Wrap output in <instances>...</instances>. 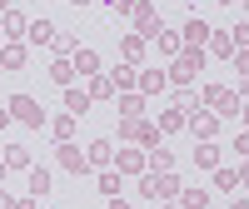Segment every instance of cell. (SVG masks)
Here are the masks:
<instances>
[{
    "instance_id": "obj_1",
    "label": "cell",
    "mask_w": 249,
    "mask_h": 209,
    "mask_svg": "<svg viewBox=\"0 0 249 209\" xmlns=\"http://www.w3.org/2000/svg\"><path fill=\"white\" fill-rule=\"evenodd\" d=\"M140 194H144V199H155V204H160V199H175V194H179V179H175L170 170H164V174L150 170V174L140 179Z\"/></svg>"
},
{
    "instance_id": "obj_2",
    "label": "cell",
    "mask_w": 249,
    "mask_h": 209,
    "mask_svg": "<svg viewBox=\"0 0 249 209\" xmlns=\"http://www.w3.org/2000/svg\"><path fill=\"white\" fill-rule=\"evenodd\" d=\"M199 65H204V50H179V55H175V65L164 70V75H170L175 85H190V80L199 75Z\"/></svg>"
},
{
    "instance_id": "obj_3",
    "label": "cell",
    "mask_w": 249,
    "mask_h": 209,
    "mask_svg": "<svg viewBox=\"0 0 249 209\" xmlns=\"http://www.w3.org/2000/svg\"><path fill=\"white\" fill-rule=\"evenodd\" d=\"M10 120H20V124H30V130H40V124H45V110H40L30 95H15V100H10Z\"/></svg>"
},
{
    "instance_id": "obj_4",
    "label": "cell",
    "mask_w": 249,
    "mask_h": 209,
    "mask_svg": "<svg viewBox=\"0 0 249 209\" xmlns=\"http://www.w3.org/2000/svg\"><path fill=\"white\" fill-rule=\"evenodd\" d=\"M204 104H214L219 120H224V115H239V95L224 90V85H210V90H204Z\"/></svg>"
},
{
    "instance_id": "obj_5",
    "label": "cell",
    "mask_w": 249,
    "mask_h": 209,
    "mask_svg": "<svg viewBox=\"0 0 249 209\" xmlns=\"http://www.w3.org/2000/svg\"><path fill=\"white\" fill-rule=\"evenodd\" d=\"M130 15H135V30H140V40H155V35H160V15H155V5H135Z\"/></svg>"
},
{
    "instance_id": "obj_6",
    "label": "cell",
    "mask_w": 249,
    "mask_h": 209,
    "mask_svg": "<svg viewBox=\"0 0 249 209\" xmlns=\"http://www.w3.org/2000/svg\"><path fill=\"white\" fill-rule=\"evenodd\" d=\"M190 130H195V139H210V135L219 130V115H214V110H195V115H190Z\"/></svg>"
},
{
    "instance_id": "obj_7",
    "label": "cell",
    "mask_w": 249,
    "mask_h": 209,
    "mask_svg": "<svg viewBox=\"0 0 249 209\" xmlns=\"http://www.w3.org/2000/svg\"><path fill=\"white\" fill-rule=\"evenodd\" d=\"M60 164H65L70 174H85V170H90V164H85V150H75L70 139H60Z\"/></svg>"
},
{
    "instance_id": "obj_8",
    "label": "cell",
    "mask_w": 249,
    "mask_h": 209,
    "mask_svg": "<svg viewBox=\"0 0 249 209\" xmlns=\"http://www.w3.org/2000/svg\"><path fill=\"white\" fill-rule=\"evenodd\" d=\"M70 65H75V75H100V55H95V50H80V45H75Z\"/></svg>"
},
{
    "instance_id": "obj_9",
    "label": "cell",
    "mask_w": 249,
    "mask_h": 209,
    "mask_svg": "<svg viewBox=\"0 0 249 209\" xmlns=\"http://www.w3.org/2000/svg\"><path fill=\"white\" fill-rule=\"evenodd\" d=\"M179 40H184L190 50H199L204 40H210V25H204V20H184V35H179Z\"/></svg>"
},
{
    "instance_id": "obj_10",
    "label": "cell",
    "mask_w": 249,
    "mask_h": 209,
    "mask_svg": "<svg viewBox=\"0 0 249 209\" xmlns=\"http://www.w3.org/2000/svg\"><path fill=\"white\" fill-rule=\"evenodd\" d=\"M65 115H75V120H80V115H90V95L70 85V90H65Z\"/></svg>"
},
{
    "instance_id": "obj_11",
    "label": "cell",
    "mask_w": 249,
    "mask_h": 209,
    "mask_svg": "<svg viewBox=\"0 0 249 209\" xmlns=\"http://www.w3.org/2000/svg\"><path fill=\"white\" fill-rule=\"evenodd\" d=\"M120 115H124V120H140V115H144V95L124 90V95H120Z\"/></svg>"
},
{
    "instance_id": "obj_12",
    "label": "cell",
    "mask_w": 249,
    "mask_h": 209,
    "mask_svg": "<svg viewBox=\"0 0 249 209\" xmlns=\"http://www.w3.org/2000/svg\"><path fill=\"white\" fill-rule=\"evenodd\" d=\"M30 40H35V45H55V25H50V20H30V30H25Z\"/></svg>"
},
{
    "instance_id": "obj_13",
    "label": "cell",
    "mask_w": 249,
    "mask_h": 209,
    "mask_svg": "<svg viewBox=\"0 0 249 209\" xmlns=\"http://www.w3.org/2000/svg\"><path fill=\"white\" fill-rule=\"evenodd\" d=\"M164 85H170V75H164V70H144V75H140V90H144V95H160Z\"/></svg>"
},
{
    "instance_id": "obj_14",
    "label": "cell",
    "mask_w": 249,
    "mask_h": 209,
    "mask_svg": "<svg viewBox=\"0 0 249 209\" xmlns=\"http://www.w3.org/2000/svg\"><path fill=\"white\" fill-rule=\"evenodd\" d=\"M30 194H35V199L50 194V170H45V164H35V170H30Z\"/></svg>"
},
{
    "instance_id": "obj_15",
    "label": "cell",
    "mask_w": 249,
    "mask_h": 209,
    "mask_svg": "<svg viewBox=\"0 0 249 209\" xmlns=\"http://www.w3.org/2000/svg\"><path fill=\"white\" fill-rule=\"evenodd\" d=\"M50 80H55V85H65V90H70V80H75V65H70V55H60L55 65H50Z\"/></svg>"
},
{
    "instance_id": "obj_16",
    "label": "cell",
    "mask_w": 249,
    "mask_h": 209,
    "mask_svg": "<svg viewBox=\"0 0 249 209\" xmlns=\"http://www.w3.org/2000/svg\"><path fill=\"white\" fill-rule=\"evenodd\" d=\"M115 159V150H110V139H95L90 150H85V164H110Z\"/></svg>"
},
{
    "instance_id": "obj_17",
    "label": "cell",
    "mask_w": 249,
    "mask_h": 209,
    "mask_svg": "<svg viewBox=\"0 0 249 209\" xmlns=\"http://www.w3.org/2000/svg\"><path fill=\"white\" fill-rule=\"evenodd\" d=\"M0 65L5 70H25V45H5L0 50Z\"/></svg>"
},
{
    "instance_id": "obj_18",
    "label": "cell",
    "mask_w": 249,
    "mask_h": 209,
    "mask_svg": "<svg viewBox=\"0 0 249 209\" xmlns=\"http://www.w3.org/2000/svg\"><path fill=\"white\" fill-rule=\"evenodd\" d=\"M195 164H199V170H214V164H219V150H214V144H195Z\"/></svg>"
},
{
    "instance_id": "obj_19",
    "label": "cell",
    "mask_w": 249,
    "mask_h": 209,
    "mask_svg": "<svg viewBox=\"0 0 249 209\" xmlns=\"http://www.w3.org/2000/svg\"><path fill=\"white\" fill-rule=\"evenodd\" d=\"M204 45H210L219 60H230V55H234V40H230V35H214V30H210V40H204Z\"/></svg>"
},
{
    "instance_id": "obj_20",
    "label": "cell",
    "mask_w": 249,
    "mask_h": 209,
    "mask_svg": "<svg viewBox=\"0 0 249 209\" xmlns=\"http://www.w3.org/2000/svg\"><path fill=\"white\" fill-rule=\"evenodd\" d=\"M0 30H5V35H25V30H30V20L20 15V10H5V25H0Z\"/></svg>"
},
{
    "instance_id": "obj_21",
    "label": "cell",
    "mask_w": 249,
    "mask_h": 209,
    "mask_svg": "<svg viewBox=\"0 0 249 209\" xmlns=\"http://www.w3.org/2000/svg\"><path fill=\"white\" fill-rule=\"evenodd\" d=\"M115 95V80H105V75H90V100H110Z\"/></svg>"
},
{
    "instance_id": "obj_22",
    "label": "cell",
    "mask_w": 249,
    "mask_h": 209,
    "mask_svg": "<svg viewBox=\"0 0 249 209\" xmlns=\"http://www.w3.org/2000/svg\"><path fill=\"white\" fill-rule=\"evenodd\" d=\"M179 204L184 209H210V194L204 190H179Z\"/></svg>"
},
{
    "instance_id": "obj_23",
    "label": "cell",
    "mask_w": 249,
    "mask_h": 209,
    "mask_svg": "<svg viewBox=\"0 0 249 209\" xmlns=\"http://www.w3.org/2000/svg\"><path fill=\"white\" fill-rule=\"evenodd\" d=\"M150 164H155V170L164 174V170H175V155L164 150V144H155V150H150Z\"/></svg>"
},
{
    "instance_id": "obj_24",
    "label": "cell",
    "mask_w": 249,
    "mask_h": 209,
    "mask_svg": "<svg viewBox=\"0 0 249 209\" xmlns=\"http://www.w3.org/2000/svg\"><path fill=\"white\" fill-rule=\"evenodd\" d=\"M214 190L234 194V190H239V174H234V170H219V174H214Z\"/></svg>"
},
{
    "instance_id": "obj_25",
    "label": "cell",
    "mask_w": 249,
    "mask_h": 209,
    "mask_svg": "<svg viewBox=\"0 0 249 209\" xmlns=\"http://www.w3.org/2000/svg\"><path fill=\"white\" fill-rule=\"evenodd\" d=\"M140 164H144V155H140V150H120V170H124V174H135Z\"/></svg>"
},
{
    "instance_id": "obj_26",
    "label": "cell",
    "mask_w": 249,
    "mask_h": 209,
    "mask_svg": "<svg viewBox=\"0 0 249 209\" xmlns=\"http://www.w3.org/2000/svg\"><path fill=\"white\" fill-rule=\"evenodd\" d=\"M130 85H140V75H135L130 65H120V70H115V90H130Z\"/></svg>"
},
{
    "instance_id": "obj_27",
    "label": "cell",
    "mask_w": 249,
    "mask_h": 209,
    "mask_svg": "<svg viewBox=\"0 0 249 209\" xmlns=\"http://www.w3.org/2000/svg\"><path fill=\"white\" fill-rule=\"evenodd\" d=\"M155 40H160V50H164V55H179V35H175V30H160Z\"/></svg>"
},
{
    "instance_id": "obj_28",
    "label": "cell",
    "mask_w": 249,
    "mask_h": 209,
    "mask_svg": "<svg viewBox=\"0 0 249 209\" xmlns=\"http://www.w3.org/2000/svg\"><path fill=\"white\" fill-rule=\"evenodd\" d=\"M5 164H10V170H25V164H30V155L20 150V144H10V150H5Z\"/></svg>"
},
{
    "instance_id": "obj_29",
    "label": "cell",
    "mask_w": 249,
    "mask_h": 209,
    "mask_svg": "<svg viewBox=\"0 0 249 209\" xmlns=\"http://www.w3.org/2000/svg\"><path fill=\"white\" fill-rule=\"evenodd\" d=\"M179 124H184V110H164L160 115V130H179Z\"/></svg>"
},
{
    "instance_id": "obj_30",
    "label": "cell",
    "mask_w": 249,
    "mask_h": 209,
    "mask_svg": "<svg viewBox=\"0 0 249 209\" xmlns=\"http://www.w3.org/2000/svg\"><path fill=\"white\" fill-rule=\"evenodd\" d=\"M100 194H110V199L120 194V174H115V170H110V174H100Z\"/></svg>"
},
{
    "instance_id": "obj_31",
    "label": "cell",
    "mask_w": 249,
    "mask_h": 209,
    "mask_svg": "<svg viewBox=\"0 0 249 209\" xmlns=\"http://www.w3.org/2000/svg\"><path fill=\"white\" fill-rule=\"evenodd\" d=\"M140 50H144V40H140V35H124V55L140 60Z\"/></svg>"
},
{
    "instance_id": "obj_32",
    "label": "cell",
    "mask_w": 249,
    "mask_h": 209,
    "mask_svg": "<svg viewBox=\"0 0 249 209\" xmlns=\"http://www.w3.org/2000/svg\"><path fill=\"white\" fill-rule=\"evenodd\" d=\"M55 135H60V139H70V135H75V115H65V120H55Z\"/></svg>"
},
{
    "instance_id": "obj_33",
    "label": "cell",
    "mask_w": 249,
    "mask_h": 209,
    "mask_svg": "<svg viewBox=\"0 0 249 209\" xmlns=\"http://www.w3.org/2000/svg\"><path fill=\"white\" fill-rule=\"evenodd\" d=\"M230 40H234V50H249V25H234Z\"/></svg>"
},
{
    "instance_id": "obj_34",
    "label": "cell",
    "mask_w": 249,
    "mask_h": 209,
    "mask_svg": "<svg viewBox=\"0 0 249 209\" xmlns=\"http://www.w3.org/2000/svg\"><path fill=\"white\" fill-rule=\"evenodd\" d=\"M234 155H244V159H249V130H244V135H234Z\"/></svg>"
},
{
    "instance_id": "obj_35",
    "label": "cell",
    "mask_w": 249,
    "mask_h": 209,
    "mask_svg": "<svg viewBox=\"0 0 249 209\" xmlns=\"http://www.w3.org/2000/svg\"><path fill=\"white\" fill-rule=\"evenodd\" d=\"M234 65H239V75H249V50H234Z\"/></svg>"
},
{
    "instance_id": "obj_36",
    "label": "cell",
    "mask_w": 249,
    "mask_h": 209,
    "mask_svg": "<svg viewBox=\"0 0 249 209\" xmlns=\"http://www.w3.org/2000/svg\"><path fill=\"white\" fill-rule=\"evenodd\" d=\"M105 5H110V10H120V15H124V10H135V0H105Z\"/></svg>"
},
{
    "instance_id": "obj_37",
    "label": "cell",
    "mask_w": 249,
    "mask_h": 209,
    "mask_svg": "<svg viewBox=\"0 0 249 209\" xmlns=\"http://www.w3.org/2000/svg\"><path fill=\"white\" fill-rule=\"evenodd\" d=\"M0 209H15V199H10V194H5V190H0Z\"/></svg>"
},
{
    "instance_id": "obj_38",
    "label": "cell",
    "mask_w": 249,
    "mask_h": 209,
    "mask_svg": "<svg viewBox=\"0 0 249 209\" xmlns=\"http://www.w3.org/2000/svg\"><path fill=\"white\" fill-rule=\"evenodd\" d=\"M110 209H130V204H124V199H120V194H115V199H110Z\"/></svg>"
},
{
    "instance_id": "obj_39",
    "label": "cell",
    "mask_w": 249,
    "mask_h": 209,
    "mask_svg": "<svg viewBox=\"0 0 249 209\" xmlns=\"http://www.w3.org/2000/svg\"><path fill=\"white\" fill-rule=\"evenodd\" d=\"M5 124H10V110H0V130H5Z\"/></svg>"
},
{
    "instance_id": "obj_40",
    "label": "cell",
    "mask_w": 249,
    "mask_h": 209,
    "mask_svg": "<svg viewBox=\"0 0 249 209\" xmlns=\"http://www.w3.org/2000/svg\"><path fill=\"white\" fill-rule=\"evenodd\" d=\"M230 209H249V199H234V204H230Z\"/></svg>"
},
{
    "instance_id": "obj_41",
    "label": "cell",
    "mask_w": 249,
    "mask_h": 209,
    "mask_svg": "<svg viewBox=\"0 0 249 209\" xmlns=\"http://www.w3.org/2000/svg\"><path fill=\"white\" fill-rule=\"evenodd\" d=\"M15 209H35V204H30V199H20V204H15Z\"/></svg>"
},
{
    "instance_id": "obj_42",
    "label": "cell",
    "mask_w": 249,
    "mask_h": 209,
    "mask_svg": "<svg viewBox=\"0 0 249 209\" xmlns=\"http://www.w3.org/2000/svg\"><path fill=\"white\" fill-rule=\"evenodd\" d=\"M70 5H90V0H70Z\"/></svg>"
},
{
    "instance_id": "obj_43",
    "label": "cell",
    "mask_w": 249,
    "mask_h": 209,
    "mask_svg": "<svg viewBox=\"0 0 249 209\" xmlns=\"http://www.w3.org/2000/svg\"><path fill=\"white\" fill-rule=\"evenodd\" d=\"M0 10H10V0H0Z\"/></svg>"
},
{
    "instance_id": "obj_44",
    "label": "cell",
    "mask_w": 249,
    "mask_h": 209,
    "mask_svg": "<svg viewBox=\"0 0 249 209\" xmlns=\"http://www.w3.org/2000/svg\"><path fill=\"white\" fill-rule=\"evenodd\" d=\"M219 5H234V0H219Z\"/></svg>"
},
{
    "instance_id": "obj_45",
    "label": "cell",
    "mask_w": 249,
    "mask_h": 209,
    "mask_svg": "<svg viewBox=\"0 0 249 209\" xmlns=\"http://www.w3.org/2000/svg\"><path fill=\"white\" fill-rule=\"evenodd\" d=\"M244 120H249V104H244Z\"/></svg>"
},
{
    "instance_id": "obj_46",
    "label": "cell",
    "mask_w": 249,
    "mask_h": 209,
    "mask_svg": "<svg viewBox=\"0 0 249 209\" xmlns=\"http://www.w3.org/2000/svg\"><path fill=\"white\" fill-rule=\"evenodd\" d=\"M244 95H249V85H244Z\"/></svg>"
},
{
    "instance_id": "obj_47",
    "label": "cell",
    "mask_w": 249,
    "mask_h": 209,
    "mask_svg": "<svg viewBox=\"0 0 249 209\" xmlns=\"http://www.w3.org/2000/svg\"><path fill=\"white\" fill-rule=\"evenodd\" d=\"M0 170H5V164H0Z\"/></svg>"
},
{
    "instance_id": "obj_48",
    "label": "cell",
    "mask_w": 249,
    "mask_h": 209,
    "mask_svg": "<svg viewBox=\"0 0 249 209\" xmlns=\"http://www.w3.org/2000/svg\"><path fill=\"white\" fill-rule=\"evenodd\" d=\"M244 5H249V0H244Z\"/></svg>"
},
{
    "instance_id": "obj_49",
    "label": "cell",
    "mask_w": 249,
    "mask_h": 209,
    "mask_svg": "<svg viewBox=\"0 0 249 209\" xmlns=\"http://www.w3.org/2000/svg\"><path fill=\"white\" fill-rule=\"evenodd\" d=\"M0 35H5V30H0Z\"/></svg>"
},
{
    "instance_id": "obj_50",
    "label": "cell",
    "mask_w": 249,
    "mask_h": 209,
    "mask_svg": "<svg viewBox=\"0 0 249 209\" xmlns=\"http://www.w3.org/2000/svg\"><path fill=\"white\" fill-rule=\"evenodd\" d=\"M164 209H170V204H164Z\"/></svg>"
}]
</instances>
